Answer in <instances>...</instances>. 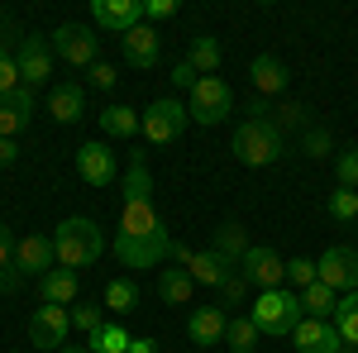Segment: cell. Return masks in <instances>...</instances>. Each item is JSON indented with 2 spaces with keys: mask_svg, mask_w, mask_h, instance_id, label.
I'll use <instances>...</instances> for the list:
<instances>
[{
  "mask_svg": "<svg viewBox=\"0 0 358 353\" xmlns=\"http://www.w3.org/2000/svg\"><path fill=\"white\" fill-rule=\"evenodd\" d=\"M120 191H124V206H120V229H115V244H110L115 258L129 272L167 263L172 239H167V224L153 206V172H148V158L138 148H129V172H124Z\"/></svg>",
  "mask_w": 358,
  "mask_h": 353,
  "instance_id": "cell-1",
  "label": "cell"
},
{
  "mask_svg": "<svg viewBox=\"0 0 358 353\" xmlns=\"http://www.w3.org/2000/svg\"><path fill=\"white\" fill-rule=\"evenodd\" d=\"M53 248H57V268H72V272H82L91 268L101 253H106V229L96 224V219H86V215H67L62 224L53 229Z\"/></svg>",
  "mask_w": 358,
  "mask_h": 353,
  "instance_id": "cell-2",
  "label": "cell"
},
{
  "mask_svg": "<svg viewBox=\"0 0 358 353\" xmlns=\"http://www.w3.org/2000/svg\"><path fill=\"white\" fill-rule=\"evenodd\" d=\"M234 158L244 167H273L287 158V134L273 124V115H253L234 129Z\"/></svg>",
  "mask_w": 358,
  "mask_h": 353,
  "instance_id": "cell-3",
  "label": "cell"
},
{
  "mask_svg": "<svg viewBox=\"0 0 358 353\" xmlns=\"http://www.w3.org/2000/svg\"><path fill=\"white\" fill-rule=\"evenodd\" d=\"M248 320L258 325V334H268V339H292L296 325L306 320L301 296L287 291V287H277V291H258V301L248 305Z\"/></svg>",
  "mask_w": 358,
  "mask_h": 353,
  "instance_id": "cell-4",
  "label": "cell"
},
{
  "mask_svg": "<svg viewBox=\"0 0 358 353\" xmlns=\"http://www.w3.org/2000/svg\"><path fill=\"white\" fill-rule=\"evenodd\" d=\"M187 115H192V124H224L229 115H234V91L224 77H201L192 86V101H187Z\"/></svg>",
  "mask_w": 358,
  "mask_h": 353,
  "instance_id": "cell-5",
  "label": "cell"
},
{
  "mask_svg": "<svg viewBox=\"0 0 358 353\" xmlns=\"http://www.w3.org/2000/svg\"><path fill=\"white\" fill-rule=\"evenodd\" d=\"M187 124H192V115H187L182 101H172V96H163V101H153V106L143 110V138H148L153 148L177 143V138L187 134Z\"/></svg>",
  "mask_w": 358,
  "mask_h": 353,
  "instance_id": "cell-6",
  "label": "cell"
},
{
  "mask_svg": "<svg viewBox=\"0 0 358 353\" xmlns=\"http://www.w3.org/2000/svg\"><path fill=\"white\" fill-rule=\"evenodd\" d=\"M67 334H72L67 305H38V310L29 315V344H34V349H43V353L67 349Z\"/></svg>",
  "mask_w": 358,
  "mask_h": 353,
  "instance_id": "cell-7",
  "label": "cell"
},
{
  "mask_svg": "<svg viewBox=\"0 0 358 353\" xmlns=\"http://www.w3.org/2000/svg\"><path fill=\"white\" fill-rule=\"evenodd\" d=\"M53 53L62 57V62H72V67H96L101 62V38L91 34L86 24H62L53 29Z\"/></svg>",
  "mask_w": 358,
  "mask_h": 353,
  "instance_id": "cell-8",
  "label": "cell"
},
{
  "mask_svg": "<svg viewBox=\"0 0 358 353\" xmlns=\"http://www.w3.org/2000/svg\"><path fill=\"white\" fill-rule=\"evenodd\" d=\"M15 62H20V77L24 86H43L53 77V43L43 38V34H20V43H15Z\"/></svg>",
  "mask_w": 358,
  "mask_h": 353,
  "instance_id": "cell-9",
  "label": "cell"
},
{
  "mask_svg": "<svg viewBox=\"0 0 358 353\" xmlns=\"http://www.w3.org/2000/svg\"><path fill=\"white\" fill-rule=\"evenodd\" d=\"M239 272L248 277V287H258V291H277V287H287V263H282V253H277V248L253 244L244 253Z\"/></svg>",
  "mask_w": 358,
  "mask_h": 353,
  "instance_id": "cell-10",
  "label": "cell"
},
{
  "mask_svg": "<svg viewBox=\"0 0 358 353\" xmlns=\"http://www.w3.org/2000/svg\"><path fill=\"white\" fill-rule=\"evenodd\" d=\"M77 177H82L86 187H110L115 177H120L110 143H101V138H86L82 148H77Z\"/></svg>",
  "mask_w": 358,
  "mask_h": 353,
  "instance_id": "cell-11",
  "label": "cell"
},
{
  "mask_svg": "<svg viewBox=\"0 0 358 353\" xmlns=\"http://www.w3.org/2000/svg\"><path fill=\"white\" fill-rule=\"evenodd\" d=\"M224 329H229L224 305H196L192 315H187V339H192L196 349H215V344H224Z\"/></svg>",
  "mask_w": 358,
  "mask_h": 353,
  "instance_id": "cell-12",
  "label": "cell"
},
{
  "mask_svg": "<svg viewBox=\"0 0 358 353\" xmlns=\"http://www.w3.org/2000/svg\"><path fill=\"white\" fill-rule=\"evenodd\" d=\"M120 53H124L129 67L148 72V67H158V62H163V38H158V29L138 24V29H129V34L120 38Z\"/></svg>",
  "mask_w": 358,
  "mask_h": 353,
  "instance_id": "cell-13",
  "label": "cell"
},
{
  "mask_svg": "<svg viewBox=\"0 0 358 353\" xmlns=\"http://www.w3.org/2000/svg\"><path fill=\"white\" fill-rule=\"evenodd\" d=\"M15 268L24 272V277H48L57 268V248L48 234H24L20 248H15Z\"/></svg>",
  "mask_w": 358,
  "mask_h": 353,
  "instance_id": "cell-14",
  "label": "cell"
},
{
  "mask_svg": "<svg viewBox=\"0 0 358 353\" xmlns=\"http://www.w3.org/2000/svg\"><path fill=\"white\" fill-rule=\"evenodd\" d=\"M91 20L124 38L129 29L143 24V5H138V0H96V5H91Z\"/></svg>",
  "mask_w": 358,
  "mask_h": 353,
  "instance_id": "cell-15",
  "label": "cell"
},
{
  "mask_svg": "<svg viewBox=\"0 0 358 353\" xmlns=\"http://www.w3.org/2000/svg\"><path fill=\"white\" fill-rule=\"evenodd\" d=\"M292 344H296V353H344L349 349L330 320H301L296 334H292Z\"/></svg>",
  "mask_w": 358,
  "mask_h": 353,
  "instance_id": "cell-16",
  "label": "cell"
},
{
  "mask_svg": "<svg viewBox=\"0 0 358 353\" xmlns=\"http://www.w3.org/2000/svg\"><path fill=\"white\" fill-rule=\"evenodd\" d=\"M248 77H253V91L258 96H282L287 82H292V72H287V62L277 53H258L248 62Z\"/></svg>",
  "mask_w": 358,
  "mask_h": 353,
  "instance_id": "cell-17",
  "label": "cell"
},
{
  "mask_svg": "<svg viewBox=\"0 0 358 353\" xmlns=\"http://www.w3.org/2000/svg\"><path fill=\"white\" fill-rule=\"evenodd\" d=\"M29 124H34V91L20 86L15 96L0 101V138H20Z\"/></svg>",
  "mask_w": 358,
  "mask_h": 353,
  "instance_id": "cell-18",
  "label": "cell"
},
{
  "mask_svg": "<svg viewBox=\"0 0 358 353\" xmlns=\"http://www.w3.org/2000/svg\"><path fill=\"white\" fill-rule=\"evenodd\" d=\"M48 115H53L57 124H77L86 120V91L77 82H57L48 91Z\"/></svg>",
  "mask_w": 358,
  "mask_h": 353,
  "instance_id": "cell-19",
  "label": "cell"
},
{
  "mask_svg": "<svg viewBox=\"0 0 358 353\" xmlns=\"http://www.w3.org/2000/svg\"><path fill=\"white\" fill-rule=\"evenodd\" d=\"M77 291H82V272H72V268H53L48 277H38V296H43V305H72Z\"/></svg>",
  "mask_w": 358,
  "mask_h": 353,
  "instance_id": "cell-20",
  "label": "cell"
},
{
  "mask_svg": "<svg viewBox=\"0 0 358 353\" xmlns=\"http://www.w3.org/2000/svg\"><path fill=\"white\" fill-rule=\"evenodd\" d=\"M210 248L220 253L229 268H239V263H244V253H248L253 244H248V229L239 224V219H224L220 229H215V244H210Z\"/></svg>",
  "mask_w": 358,
  "mask_h": 353,
  "instance_id": "cell-21",
  "label": "cell"
},
{
  "mask_svg": "<svg viewBox=\"0 0 358 353\" xmlns=\"http://www.w3.org/2000/svg\"><path fill=\"white\" fill-rule=\"evenodd\" d=\"M187 272H192V282H201V287H210V291H220L224 287V277H229V263H224L220 253H215V248H201V253H196L192 263H187Z\"/></svg>",
  "mask_w": 358,
  "mask_h": 353,
  "instance_id": "cell-22",
  "label": "cell"
},
{
  "mask_svg": "<svg viewBox=\"0 0 358 353\" xmlns=\"http://www.w3.org/2000/svg\"><path fill=\"white\" fill-rule=\"evenodd\" d=\"M187 62L196 67V77H215V72H220V62H224L220 38H210V34H196L192 48H187Z\"/></svg>",
  "mask_w": 358,
  "mask_h": 353,
  "instance_id": "cell-23",
  "label": "cell"
},
{
  "mask_svg": "<svg viewBox=\"0 0 358 353\" xmlns=\"http://www.w3.org/2000/svg\"><path fill=\"white\" fill-rule=\"evenodd\" d=\"M101 129H106V138H134L143 129V115L129 106H106L101 110Z\"/></svg>",
  "mask_w": 358,
  "mask_h": 353,
  "instance_id": "cell-24",
  "label": "cell"
},
{
  "mask_svg": "<svg viewBox=\"0 0 358 353\" xmlns=\"http://www.w3.org/2000/svg\"><path fill=\"white\" fill-rule=\"evenodd\" d=\"M196 291V282H192V272L187 268H163L158 272V296L167 301V305H187Z\"/></svg>",
  "mask_w": 358,
  "mask_h": 353,
  "instance_id": "cell-25",
  "label": "cell"
},
{
  "mask_svg": "<svg viewBox=\"0 0 358 353\" xmlns=\"http://www.w3.org/2000/svg\"><path fill=\"white\" fill-rule=\"evenodd\" d=\"M330 325L339 329V339L349 344V349H358V291H349V296H339V305H334Z\"/></svg>",
  "mask_w": 358,
  "mask_h": 353,
  "instance_id": "cell-26",
  "label": "cell"
},
{
  "mask_svg": "<svg viewBox=\"0 0 358 353\" xmlns=\"http://www.w3.org/2000/svg\"><path fill=\"white\" fill-rule=\"evenodd\" d=\"M334 305H339V291H330L325 282H315V287H306V291H301V310H306V320H330Z\"/></svg>",
  "mask_w": 358,
  "mask_h": 353,
  "instance_id": "cell-27",
  "label": "cell"
},
{
  "mask_svg": "<svg viewBox=\"0 0 358 353\" xmlns=\"http://www.w3.org/2000/svg\"><path fill=\"white\" fill-rule=\"evenodd\" d=\"M106 310L110 315H134L138 310V287L129 277H115L110 287H106Z\"/></svg>",
  "mask_w": 358,
  "mask_h": 353,
  "instance_id": "cell-28",
  "label": "cell"
},
{
  "mask_svg": "<svg viewBox=\"0 0 358 353\" xmlns=\"http://www.w3.org/2000/svg\"><path fill=\"white\" fill-rule=\"evenodd\" d=\"M224 349L229 353H253L258 349V325H253L248 315H234L229 329H224Z\"/></svg>",
  "mask_w": 358,
  "mask_h": 353,
  "instance_id": "cell-29",
  "label": "cell"
},
{
  "mask_svg": "<svg viewBox=\"0 0 358 353\" xmlns=\"http://www.w3.org/2000/svg\"><path fill=\"white\" fill-rule=\"evenodd\" d=\"M129 344H134V339H129V329H124V325H106V329H96V334L86 339V349H91V353H129Z\"/></svg>",
  "mask_w": 358,
  "mask_h": 353,
  "instance_id": "cell-30",
  "label": "cell"
},
{
  "mask_svg": "<svg viewBox=\"0 0 358 353\" xmlns=\"http://www.w3.org/2000/svg\"><path fill=\"white\" fill-rule=\"evenodd\" d=\"M273 124L282 129V134H287V129H310V110H306L301 101H277Z\"/></svg>",
  "mask_w": 358,
  "mask_h": 353,
  "instance_id": "cell-31",
  "label": "cell"
},
{
  "mask_svg": "<svg viewBox=\"0 0 358 353\" xmlns=\"http://www.w3.org/2000/svg\"><path fill=\"white\" fill-rule=\"evenodd\" d=\"M67 315H72V329H82L86 339L96 334V329H106V305H67Z\"/></svg>",
  "mask_w": 358,
  "mask_h": 353,
  "instance_id": "cell-32",
  "label": "cell"
},
{
  "mask_svg": "<svg viewBox=\"0 0 358 353\" xmlns=\"http://www.w3.org/2000/svg\"><path fill=\"white\" fill-rule=\"evenodd\" d=\"M20 86H24V77H20L15 48H10V43H0V101H5V96H15Z\"/></svg>",
  "mask_w": 358,
  "mask_h": 353,
  "instance_id": "cell-33",
  "label": "cell"
},
{
  "mask_svg": "<svg viewBox=\"0 0 358 353\" xmlns=\"http://www.w3.org/2000/svg\"><path fill=\"white\" fill-rule=\"evenodd\" d=\"M287 282H292V287H315V282H320V263H315V258H287Z\"/></svg>",
  "mask_w": 358,
  "mask_h": 353,
  "instance_id": "cell-34",
  "label": "cell"
},
{
  "mask_svg": "<svg viewBox=\"0 0 358 353\" xmlns=\"http://www.w3.org/2000/svg\"><path fill=\"white\" fill-rule=\"evenodd\" d=\"M301 153H306V158H315V163H320V158H330V153H334V134L310 124V129L301 134Z\"/></svg>",
  "mask_w": 358,
  "mask_h": 353,
  "instance_id": "cell-35",
  "label": "cell"
},
{
  "mask_svg": "<svg viewBox=\"0 0 358 353\" xmlns=\"http://www.w3.org/2000/svg\"><path fill=\"white\" fill-rule=\"evenodd\" d=\"M325 210H330L334 219H358V191H349V187L330 191V201H325Z\"/></svg>",
  "mask_w": 358,
  "mask_h": 353,
  "instance_id": "cell-36",
  "label": "cell"
},
{
  "mask_svg": "<svg viewBox=\"0 0 358 353\" xmlns=\"http://www.w3.org/2000/svg\"><path fill=\"white\" fill-rule=\"evenodd\" d=\"M248 291H253V287H248V277L234 268L229 277H224V287H220V305H244Z\"/></svg>",
  "mask_w": 358,
  "mask_h": 353,
  "instance_id": "cell-37",
  "label": "cell"
},
{
  "mask_svg": "<svg viewBox=\"0 0 358 353\" xmlns=\"http://www.w3.org/2000/svg\"><path fill=\"white\" fill-rule=\"evenodd\" d=\"M334 177H339V187L358 191V143H354V148H344V153L334 158Z\"/></svg>",
  "mask_w": 358,
  "mask_h": 353,
  "instance_id": "cell-38",
  "label": "cell"
},
{
  "mask_svg": "<svg viewBox=\"0 0 358 353\" xmlns=\"http://www.w3.org/2000/svg\"><path fill=\"white\" fill-rule=\"evenodd\" d=\"M115 82H120V72H115L110 62H96V67H91V86H96V91H115Z\"/></svg>",
  "mask_w": 358,
  "mask_h": 353,
  "instance_id": "cell-39",
  "label": "cell"
},
{
  "mask_svg": "<svg viewBox=\"0 0 358 353\" xmlns=\"http://www.w3.org/2000/svg\"><path fill=\"white\" fill-rule=\"evenodd\" d=\"M196 82H201V77H196V67L187 62V57H182V62L172 67V86H177V91H192Z\"/></svg>",
  "mask_w": 358,
  "mask_h": 353,
  "instance_id": "cell-40",
  "label": "cell"
},
{
  "mask_svg": "<svg viewBox=\"0 0 358 353\" xmlns=\"http://www.w3.org/2000/svg\"><path fill=\"white\" fill-rule=\"evenodd\" d=\"M15 234H10V224H5V219H0V272L10 268V263H15Z\"/></svg>",
  "mask_w": 358,
  "mask_h": 353,
  "instance_id": "cell-41",
  "label": "cell"
},
{
  "mask_svg": "<svg viewBox=\"0 0 358 353\" xmlns=\"http://www.w3.org/2000/svg\"><path fill=\"white\" fill-rule=\"evenodd\" d=\"M177 15V0H148L143 5V20H172Z\"/></svg>",
  "mask_w": 358,
  "mask_h": 353,
  "instance_id": "cell-42",
  "label": "cell"
},
{
  "mask_svg": "<svg viewBox=\"0 0 358 353\" xmlns=\"http://www.w3.org/2000/svg\"><path fill=\"white\" fill-rule=\"evenodd\" d=\"M196 258V248H187L182 239H172V248H167V268H187Z\"/></svg>",
  "mask_w": 358,
  "mask_h": 353,
  "instance_id": "cell-43",
  "label": "cell"
},
{
  "mask_svg": "<svg viewBox=\"0 0 358 353\" xmlns=\"http://www.w3.org/2000/svg\"><path fill=\"white\" fill-rule=\"evenodd\" d=\"M15 158H20V143L15 138H0V167H10Z\"/></svg>",
  "mask_w": 358,
  "mask_h": 353,
  "instance_id": "cell-44",
  "label": "cell"
},
{
  "mask_svg": "<svg viewBox=\"0 0 358 353\" xmlns=\"http://www.w3.org/2000/svg\"><path fill=\"white\" fill-rule=\"evenodd\" d=\"M129 353H158V339H134Z\"/></svg>",
  "mask_w": 358,
  "mask_h": 353,
  "instance_id": "cell-45",
  "label": "cell"
},
{
  "mask_svg": "<svg viewBox=\"0 0 358 353\" xmlns=\"http://www.w3.org/2000/svg\"><path fill=\"white\" fill-rule=\"evenodd\" d=\"M57 353H91L86 344H67V349H57Z\"/></svg>",
  "mask_w": 358,
  "mask_h": 353,
  "instance_id": "cell-46",
  "label": "cell"
}]
</instances>
